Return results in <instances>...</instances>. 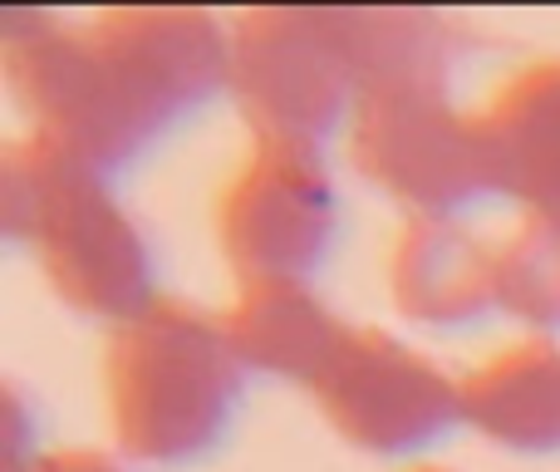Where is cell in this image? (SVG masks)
<instances>
[{"mask_svg":"<svg viewBox=\"0 0 560 472\" xmlns=\"http://www.w3.org/2000/svg\"><path fill=\"white\" fill-rule=\"evenodd\" d=\"M0 69L30 138L114 177L222 94L232 30L212 10H104L84 30L10 15Z\"/></svg>","mask_w":560,"mask_h":472,"instance_id":"cell-1","label":"cell"},{"mask_svg":"<svg viewBox=\"0 0 560 472\" xmlns=\"http://www.w3.org/2000/svg\"><path fill=\"white\" fill-rule=\"evenodd\" d=\"M246 369L226 345L222 315L158 296L114 330L104 355L108 428L128 463L192 468L226 444L242 408Z\"/></svg>","mask_w":560,"mask_h":472,"instance_id":"cell-2","label":"cell"},{"mask_svg":"<svg viewBox=\"0 0 560 472\" xmlns=\"http://www.w3.org/2000/svg\"><path fill=\"white\" fill-rule=\"evenodd\" d=\"M0 207L5 232L30 246L74 315L118 330L158 300L153 241L104 173L39 138H20L0 158Z\"/></svg>","mask_w":560,"mask_h":472,"instance_id":"cell-3","label":"cell"},{"mask_svg":"<svg viewBox=\"0 0 560 472\" xmlns=\"http://www.w3.org/2000/svg\"><path fill=\"white\" fill-rule=\"evenodd\" d=\"M349 163L413 217H457L502 197L482 124L453 104L447 74L369 84L349 118Z\"/></svg>","mask_w":560,"mask_h":472,"instance_id":"cell-4","label":"cell"},{"mask_svg":"<svg viewBox=\"0 0 560 472\" xmlns=\"http://www.w3.org/2000/svg\"><path fill=\"white\" fill-rule=\"evenodd\" d=\"M226 94L256 143L319 153L359 104V69L339 10L280 5L236 15Z\"/></svg>","mask_w":560,"mask_h":472,"instance_id":"cell-5","label":"cell"},{"mask_svg":"<svg viewBox=\"0 0 560 472\" xmlns=\"http://www.w3.org/2000/svg\"><path fill=\"white\" fill-rule=\"evenodd\" d=\"M305 394L329 428L369 458L423 453L463 424V379L374 325H349L339 355Z\"/></svg>","mask_w":560,"mask_h":472,"instance_id":"cell-6","label":"cell"},{"mask_svg":"<svg viewBox=\"0 0 560 472\" xmlns=\"http://www.w3.org/2000/svg\"><path fill=\"white\" fill-rule=\"evenodd\" d=\"M339 237V193L315 148L256 143L217 197V246L226 266L256 280H310Z\"/></svg>","mask_w":560,"mask_h":472,"instance_id":"cell-7","label":"cell"},{"mask_svg":"<svg viewBox=\"0 0 560 472\" xmlns=\"http://www.w3.org/2000/svg\"><path fill=\"white\" fill-rule=\"evenodd\" d=\"M388 300L428 330L482 325L497 306V246L457 217H413L388 251Z\"/></svg>","mask_w":560,"mask_h":472,"instance_id":"cell-8","label":"cell"},{"mask_svg":"<svg viewBox=\"0 0 560 472\" xmlns=\"http://www.w3.org/2000/svg\"><path fill=\"white\" fill-rule=\"evenodd\" d=\"M222 330L232 355L252 375L290 379L310 389L339 355L349 325L305 286V280H256L242 286L222 310Z\"/></svg>","mask_w":560,"mask_h":472,"instance_id":"cell-9","label":"cell"},{"mask_svg":"<svg viewBox=\"0 0 560 472\" xmlns=\"http://www.w3.org/2000/svg\"><path fill=\"white\" fill-rule=\"evenodd\" d=\"M502 197L560 217V59L512 74L477 114Z\"/></svg>","mask_w":560,"mask_h":472,"instance_id":"cell-10","label":"cell"},{"mask_svg":"<svg viewBox=\"0 0 560 472\" xmlns=\"http://www.w3.org/2000/svg\"><path fill=\"white\" fill-rule=\"evenodd\" d=\"M463 424L502 453H560V345L522 339L463 379Z\"/></svg>","mask_w":560,"mask_h":472,"instance_id":"cell-11","label":"cell"},{"mask_svg":"<svg viewBox=\"0 0 560 472\" xmlns=\"http://www.w3.org/2000/svg\"><path fill=\"white\" fill-rule=\"evenodd\" d=\"M497 306L532 330H560V217L526 212L497 246Z\"/></svg>","mask_w":560,"mask_h":472,"instance_id":"cell-12","label":"cell"},{"mask_svg":"<svg viewBox=\"0 0 560 472\" xmlns=\"http://www.w3.org/2000/svg\"><path fill=\"white\" fill-rule=\"evenodd\" d=\"M25 472H124V463L94 448H59V453H35Z\"/></svg>","mask_w":560,"mask_h":472,"instance_id":"cell-13","label":"cell"},{"mask_svg":"<svg viewBox=\"0 0 560 472\" xmlns=\"http://www.w3.org/2000/svg\"><path fill=\"white\" fill-rule=\"evenodd\" d=\"M413 472H447V468H413Z\"/></svg>","mask_w":560,"mask_h":472,"instance_id":"cell-14","label":"cell"}]
</instances>
